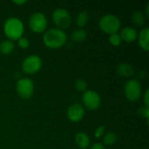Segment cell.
Masks as SVG:
<instances>
[{"label": "cell", "instance_id": "obj_20", "mask_svg": "<svg viewBox=\"0 0 149 149\" xmlns=\"http://www.w3.org/2000/svg\"><path fill=\"white\" fill-rule=\"evenodd\" d=\"M121 38L118 33H113L109 36V42L113 46H119L121 44Z\"/></svg>", "mask_w": 149, "mask_h": 149}, {"label": "cell", "instance_id": "obj_15", "mask_svg": "<svg viewBox=\"0 0 149 149\" xmlns=\"http://www.w3.org/2000/svg\"><path fill=\"white\" fill-rule=\"evenodd\" d=\"M132 21L137 26H143L146 24V17L141 11L136 10L132 14Z\"/></svg>", "mask_w": 149, "mask_h": 149}, {"label": "cell", "instance_id": "obj_18", "mask_svg": "<svg viewBox=\"0 0 149 149\" xmlns=\"http://www.w3.org/2000/svg\"><path fill=\"white\" fill-rule=\"evenodd\" d=\"M89 21V14L86 10L79 12L76 17V24L79 27H84Z\"/></svg>", "mask_w": 149, "mask_h": 149}, {"label": "cell", "instance_id": "obj_14", "mask_svg": "<svg viewBox=\"0 0 149 149\" xmlns=\"http://www.w3.org/2000/svg\"><path fill=\"white\" fill-rule=\"evenodd\" d=\"M75 142L80 149H86L90 146V138L86 133L79 132L75 135Z\"/></svg>", "mask_w": 149, "mask_h": 149}, {"label": "cell", "instance_id": "obj_26", "mask_svg": "<svg viewBox=\"0 0 149 149\" xmlns=\"http://www.w3.org/2000/svg\"><path fill=\"white\" fill-rule=\"evenodd\" d=\"M90 149H106V148L102 143H94Z\"/></svg>", "mask_w": 149, "mask_h": 149}, {"label": "cell", "instance_id": "obj_9", "mask_svg": "<svg viewBox=\"0 0 149 149\" xmlns=\"http://www.w3.org/2000/svg\"><path fill=\"white\" fill-rule=\"evenodd\" d=\"M82 101L85 107L89 110H96L100 107L101 103V99L99 93L94 91L88 90L84 92L82 96Z\"/></svg>", "mask_w": 149, "mask_h": 149}, {"label": "cell", "instance_id": "obj_5", "mask_svg": "<svg viewBox=\"0 0 149 149\" xmlns=\"http://www.w3.org/2000/svg\"><path fill=\"white\" fill-rule=\"evenodd\" d=\"M48 25L46 17L42 12H34L29 19V26L31 30L37 33L44 32Z\"/></svg>", "mask_w": 149, "mask_h": 149}, {"label": "cell", "instance_id": "obj_27", "mask_svg": "<svg viewBox=\"0 0 149 149\" xmlns=\"http://www.w3.org/2000/svg\"><path fill=\"white\" fill-rule=\"evenodd\" d=\"M13 2V3H15V4H17V5H20V4H24V3H25L27 1H25V0H22V1H16V0H14V1H12Z\"/></svg>", "mask_w": 149, "mask_h": 149}, {"label": "cell", "instance_id": "obj_17", "mask_svg": "<svg viewBox=\"0 0 149 149\" xmlns=\"http://www.w3.org/2000/svg\"><path fill=\"white\" fill-rule=\"evenodd\" d=\"M14 50V44L11 40H4L0 43V52L3 55L11 53Z\"/></svg>", "mask_w": 149, "mask_h": 149}, {"label": "cell", "instance_id": "obj_24", "mask_svg": "<svg viewBox=\"0 0 149 149\" xmlns=\"http://www.w3.org/2000/svg\"><path fill=\"white\" fill-rule=\"evenodd\" d=\"M139 113H141L143 117H145L147 120L148 119L149 117V109L148 107H144V108H141L140 111H139Z\"/></svg>", "mask_w": 149, "mask_h": 149}, {"label": "cell", "instance_id": "obj_7", "mask_svg": "<svg viewBox=\"0 0 149 149\" xmlns=\"http://www.w3.org/2000/svg\"><path fill=\"white\" fill-rule=\"evenodd\" d=\"M16 90L20 98L24 100L30 99L34 93V84L31 79H20L17 82Z\"/></svg>", "mask_w": 149, "mask_h": 149}, {"label": "cell", "instance_id": "obj_1", "mask_svg": "<svg viewBox=\"0 0 149 149\" xmlns=\"http://www.w3.org/2000/svg\"><path fill=\"white\" fill-rule=\"evenodd\" d=\"M67 40V36L63 30L52 28L46 31L43 36V42L45 46L51 49L62 47Z\"/></svg>", "mask_w": 149, "mask_h": 149}, {"label": "cell", "instance_id": "obj_11", "mask_svg": "<svg viewBox=\"0 0 149 149\" xmlns=\"http://www.w3.org/2000/svg\"><path fill=\"white\" fill-rule=\"evenodd\" d=\"M119 35H120L121 40H123L127 43H132L136 40L138 33L134 28L127 26V27H124L121 29L120 33Z\"/></svg>", "mask_w": 149, "mask_h": 149}, {"label": "cell", "instance_id": "obj_2", "mask_svg": "<svg viewBox=\"0 0 149 149\" xmlns=\"http://www.w3.org/2000/svg\"><path fill=\"white\" fill-rule=\"evenodd\" d=\"M3 31L6 37L10 38V40H17L23 37L24 31V24L17 17H9L4 22Z\"/></svg>", "mask_w": 149, "mask_h": 149}, {"label": "cell", "instance_id": "obj_3", "mask_svg": "<svg viewBox=\"0 0 149 149\" xmlns=\"http://www.w3.org/2000/svg\"><path fill=\"white\" fill-rule=\"evenodd\" d=\"M121 25L120 20L118 17L113 14L104 15L99 22V26L101 31L108 34L117 33Z\"/></svg>", "mask_w": 149, "mask_h": 149}, {"label": "cell", "instance_id": "obj_12", "mask_svg": "<svg viewBox=\"0 0 149 149\" xmlns=\"http://www.w3.org/2000/svg\"><path fill=\"white\" fill-rule=\"evenodd\" d=\"M138 41H139V45L140 47L146 51H149V29L148 28H144L142 29L140 33L137 36Z\"/></svg>", "mask_w": 149, "mask_h": 149}, {"label": "cell", "instance_id": "obj_23", "mask_svg": "<svg viewBox=\"0 0 149 149\" xmlns=\"http://www.w3.org/2000/svg\"><path fill=\"white\" fill-rule=\"evenodd\" d=\"M105 130H106V127H105L104 126H100L99 127H97L96 130H95V132H94V136H95V138H97V139L100 138V137L104 134Z\"/></svg>", "mask_w": 149, "mask_h": 149}, {"label": "cell", "instance_id": "obj_25", "mask_svg": "<svg viewBox=\"0 0 149 149\" xmlns=\"http://www.w3.org/2000/svg\"><path fill=\"white\" fill-rule=\"evenodd\" d=\"M144 104L146 107H148L149 106V90L147 89L144 94Z\"/></svg>", "mask_w": 149, "mask_h": 149}, {"label": "cell", "instance_id": "obj_4", "mask_svg": "<svg viewBox=\"0 0 149 149\" xmlns=\"http://www.w3.org/2000/svg\"><path fill=\"white\" fill-rule=\"evenodd\" d=\"M124 93L126 98L129 101H137L141 96V86L139 80L135 79H129L125 85Z\"/></svg>", "mask_w": 149, "mask_h": 149}, {"label": "cell", "instance_id": "obj_10", "mask_svg": "<svg viewBox=\"0 0 149 149\" xmlns=\"http://www.w3.org/2000/svg\"><path fill=\"white\" fill-rule=\"evenodd\" d=\"M85 115V108L82 105L76 103L72 104L67 109V117L72 122L80 121Z\"/></svg>", "mask_w": 149, "mask_h": 149}, {"label": "cell", "instance_id": "obj_6", "mask_svg": "<svg viewBox=\"0 0 149 149\" xmlns=\"http://www.w3.org/2000/svg\"><path fill=\"white\" fill-rule=\"evenodd\" d=\"M52 20L53 23L56 24L58 29L60 30H65L67 29L72 22V18H71V15L70 13L62 8H58L56 9L53 13H52Z\"/></svg>", "mask_w": 149, "mask_h": 149}, {"label": "cell", "instance_id": "obj_13", "mask_svg": "<svg viewBox=\"0 0 149 149\" xmlns=\"http://www.w3.org/2000/svg\"><path fill=\"white\" fill-rule=\"evenodd\" d=\"M116 72L122 78H130L134 74V70L130 65L120 63L116 66Z\"/></svg>", "mask_w": 149, "mask_h": 149}, {"label": "cell", "instance_id": "obj_21", "mask_svg": "<svg viewBox=\"0 0 149 149\" xmlns=\"http://www.w3.org/2000/svg\"><path fill=\"white\" fill-rule=\"evenodd\" d=\"M75 87L79 92H86L87 88V83L84 79H78L75 82Z\"/></svg>", "mask_w": 149, "mask_h": 149}, {"label": "cell", "instance_id": "obj_22", "mask_svg": "<svg viewBox=\"0 0 149 149\" xmlns=\"http://www.w3.org/2000/svg\"><path fill=\"white\" fill-rule=\"evenodd\" d=\"M18 46L22 49H27L30 46V41L25 37H21L19 39H17Z\"/></svg>", "mask_w": 149, "mask_h": 149}, {"label": "cell", "instance_id": "obj_28", "mask_svg": "<svg viewBox=\"0 0 149 149\" xmlns=\"http://www.w3.org/2000/svg\"><path fill=\"white\" fill-rule=\"evenodd\" d=\"M148 8H149V3H148V5H147V8H146V13H147V14H146V15H147V16H148H148H149Z\"/></svg>", "mask_w": 149, "mask_h": 149}, {"label": "cell", "instance_id": "obj_19", "mask_svg": "<svg viewBox=\"0 0 149 149\" xmlns=\"http://www.w3.org/2000/svg\"><path fill=\"white\" fill-rule=\"evenodd\" d=\"M117 141H118V136L113 132H108L107 134H106V135L104 136V139H103V142L106 146H112V145L115 144L117 142Z\"/></svg>", "mask_w": 149, "mask_h": 149}, {"label": "cell", "instance_id": "obj_8", "mask_svg": "<svg viewBox=\"0 0 149 149\" xmlns=\"http://www.w3.org/2000/svg\"><path fill=\"white\" fill-rule=\"evenodd\" d=\"M42 66V60L38 55H30L25 58L22 63V70L26 74H34L38 72Z\"/></svg>", "mask_w": 149, "mask_h": 149}, {"label": "cell", "instance_id": "obj_16", "mask_svg": "<svg viewBox=\"0 0 149 149\" xmlns=\"http://www.w3.org/2000/svg\"><path fill=\"white\" fill-rule=\"evenodd\" d=\"M86 31H84L83 29H77L75 31H73L71 34V38L73 42L76 43H79L84 41L86 38Z\"/></svg>", "mask_w": 149, "mask_h": 149}]
</instances>
